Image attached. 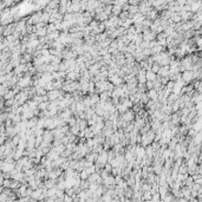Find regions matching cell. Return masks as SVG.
I'll return each mask as SVG.
<instances>
[{
	"instance_id": "7a4b0ae2",
	"label": "cell",
	"mask_w": 202,
	"mask_h": 202,
	"mask_svg": "<svg viewBox=\"0 0 202 202\" xmlns=\"http://www.w3.org/2000/svg\"><path fill=\"white\" fill-rule=\"evenodd\" d=\"M115 86H121L122 84H124L125 82H124V78H122V77H120L118 75H113V76H110L109 78H108Z\"/></svg>"
},
{
	"instance_id": "6da1fadb",
	"label": "cell",
	"mask_w": 202,
	"mask_h": 202,
	"mask_svg": "<svg viewBox=\"0 0 202 202\" xmlns=\"http://www.w3.org/2000/svg\"><path fill=\"white\" fill-rule=\"evenodd\" d=\"M194 79V71L193 70H186L182 74V80L184 83H189Z\"/></svg>"
},
{
	"instance_id": "277c9868",
	"label": "cell",
	"mask_w": 202,
	"mask_h": 202,
	"mask_svg": "<svg viewBox=\"0 0 202 202\" xmlns=\"http://www.w3.org/2000/svg\"><path fill=\"white\" fill-rule=\"evenodd\" d=\"M158 77L157 74H155V72L153 70H147V80H156Z\"/></svg>"
},
{
	"instance_id": "5b68a950",
	"label": "cell",
	"mask_w": 202,
	"mask_h": 202,
	"mask_svg": "<svg viewBox=\"0 0 202 202\" xmlns=\"http://www.w3.org/2000/svg\"><path fill=\"white\" fill-rule=\"evenodd\" d=\"M90 172L88 171V169H83L80 172H79V176H80V179L82 180H88L89 177H90Z\"/></svg>"
},
{
	"instance_id": "3957f363",
	"label": "cell",
	"mask_w": 202,
	"mask_h": 202,
	"mask_svg": "<svg viewBox=\"0 0 202 202\" xmlns=\"http://www.w3.org/2000/svg\"><path fill=\"white\" fill-rule=\"evenodd\" d=\"M147 92H148V96H149L150 99H153V100H158V91H157L156 89H150V90H148Z\"/></svg>"
},
{
	"instance_id": "8992f818",
	"label": "cell",
	"mask_w": 202,
	"mask_h": 202,
	"mask_svg": "<svg viewBox=\"0 0 202 202\" xmlns=\"http://www.w3.org/2000/svg\"><path fill=\"white\" fill-rule=\"evenodd\" d=\"M161 65H160V63H157V62H155L154 63V65L151 66V70L155 72V74H158V72H160V70H161Z\"/></svg>"
}]
</instances>
